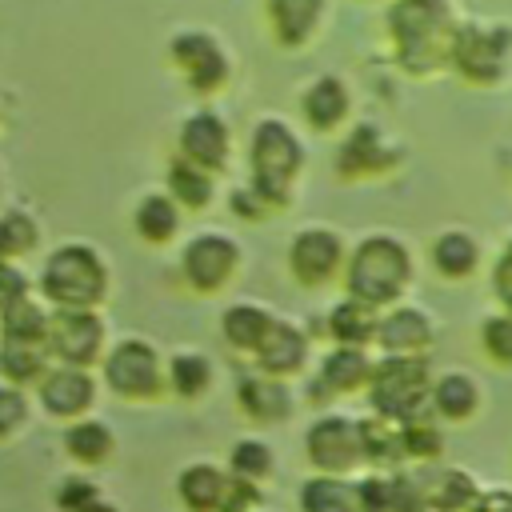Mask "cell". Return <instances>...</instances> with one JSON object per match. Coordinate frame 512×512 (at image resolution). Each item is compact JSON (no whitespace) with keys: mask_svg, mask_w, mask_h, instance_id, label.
<instances>
[{"mask_svg":"<svg viewBox=\"0 0 512 512\" xmlns=\"http://www.w3.org/2000/svg\"><path fill=\"white\" fill-rule=\"evenodd\" d=\"M36 396L44 404V412L52 416H80L92 408L96 400V380L88 368H72V364H52L40 384H36Z\"/></svg>","mask_w":512,"mask_h":512,"instance_id":"cell-18","label":"cell"},{"mask_svg":"<svg viewBox=\"0 0 512 512\" xmlns=\"http://www.w3.org/2000/svg\"><path fill=\"white\" fill-rule=\"evenodd\" d=\"M376 360L368 356V348H352V344H332L320 356V368L312 376V400H328V396H348L368 388Z\"/></svg>","mask_w":512,"mask_h":512,"instance_id":"cell-16","label":"cell"},{"mask_svg":"<svg viewBox=\"0 0 512 512\" xmlns=\"http://www.w3.org/2000/svg\"><path fill=\"white\" fill-rule=\"evenodd\" d=\"M236 404L248 420H260V424H276L292 412V388L288 380L272 376V372H260V368H244L236 376Z\"/></svg>","mask_w":512,"mask_h":512,"instance_id":"cell-19","label":"cell"},{"mask_svg":"<svg viewBox=\"0 0 512 512\" xmlns=\"http://www.w3.org/2000/svg\"><path fill=\"white\" fill-rule=\"evenodd\" d=\"M32 288H28V276L16 268V260H0V312L12 304V300H20V296H28Z\"/></svg>","mask_w":512,"mask_h":512,"instance_id":"cell-44","label":"cell"},{"mask_svg":"<svg viewBox=\"0 0 512 512\" xmlns=\"http://www.w3.org/2000/svg\"><path fill=\"white\" fill-rule=\"evenodd\" d=\"M260 500H264V492H260L256 480H244V476L228 472V488H224V500H220L216 512H256Z\"/></svg>","mask_w":512,"mask_h":512,"instance_id":"cell-40","label":"cell"},{"mask_svg":"<svg viewBox=\"0 0 512 512\" xmlns=\"http://www.w3.org/2000/svg\"><path fill=\"white\" fill-rule=\"evenodd\" d=\"M468 512H512V492H484Z\"/></svg>","mask_w":512,"mask_h":512,"instance_id":"cell-46","label":"cell"},{"mask_svg":"<svg viewBox=\"0 0 512 512\" xmlns=\"http://www.w3.org/2000/svg\"><path fill=\"white\" fill-rule=\"evenodd\" d=\"M132 228L144 244H168L180 232V204L168 192H144L132 208Z\"/></svg>","mask_w":512,"mask_h":512,"instance_id":"cell-28","label":"cell"},{"mask_svg":"<svg viewBox=\"0 0 512 512\" xmlns=\"http://www.w3.org/2000/svg\"><path fill=\"white\" fill-rule=\"evenodd\" d=\"M24 420H28V400H24V392L12 388V384H0V436L16 432Z\"/></svg>","mask_w":512,"mask_h":512,"instance_id":"cell-42","label":"cell"},{"mask_svg":"<svg viewBox=\"0 0 512 512\" xmlns=\"http://www.w3.org/2000/svg\"><path fill=\"white\" fill-rule=\"evenodd\" d=\"M400 444H404V456H416V460H432L440 448H444V432L436 420L428 416H412L400 424Z\"/></svg>","mask_w":512,"mask_h":512,"instance_id":"cell-39","label":"cell"},{"mask_svg":"<svg viewBox=\"0 0 512 512\" xmlns=\"http://www.w3.org/2000/svg\"><path fill=\"white\" fill-rule=\"evenodd\" d=\"M168 60L196 96H216L232 76V56L212 28H180L168 40Z\"/></svg>","mask_w":512,"mask_h":512,"instance_id":"cell-8","label":"cell"},{"mask_svg":"<svg viewBox=\"0 0 512 512\" xmlns=\"http://www.w3.org/2000/svg\"><path fill=\"white\" fill-rule=\"evenodd\" d=\"M428 408H432L440 420L460 424V420L476 416V408H480V384H476L468 372L452 368V372H444V376L432 380V400H428Z\"/></svg>","mask_w":512,"mask_h":512,"instance_id":"cell-27","label":"cell"},{"mask_svg":"<svg viewBox=\"0 0 512 512\" xmlns=\"http://www.w3.org/2000/svg\"><path fill=\"white\" fill-rule=\"evenodd\" d=\"M308 352H312L308 332H304L296 320L276 316V320H272V328L264 332V340H260V344H256V352H252V368H260V372H272V376L288 380V376H296V372L308 364Z\"/></svg>","mask_w":512,"mask_h":512,"instance_id":"cell-17","label":"cell"},{"mask_svg":"<svg viewBox=\"0 0 512 512\" xmlns=\"http://www.w3.org/2000/svg\"><path fill=\"white\" fill-rule=\"evenodd\" d=\"M224 488H228V472L208 460H196L176 476V496L188 512H216L224 500Z\"/></svg>","mask_w":512,"mask_h":512,"instance_id":"cell-26","label":"cell"},{"mask_svg":"<svg viewBox=\"0 0 512 512\" xmlns=\"http://www.w3.org/2000/svg\"><path fill=\"white\" fill-rule=\"evenodd\" d=\"M400 160H404L400 144L392 136H384V128L360 120L344 132V140L336 148V176L340 180H376V176H388Z\"/></svg>","mask_w":512,"mask_h":512,"instance_id":"cell-13","label":"cell"},{"mask_svg":"<svg viewBox=\"0 0 512 512\" xmlns=\"http://www.w3.org/2000/svg\"><path fill=\"white\" fill-rule=\"evenodd\" d=\"M44 344H48V356L56 364L92 368L108 352L104 348V320L96 308H52Z\"/></svg>","mask_w":512,"mask_h":512,"instance_id":"cell-11","label":"cell"},{"mask_svg":"<svg viewBox=\"0 0 512 512\" xmlns=\"http://www.w3.org/2000/svg\"><path fill=\"white\" fill-rule=\"evenodd\" d=\"M480 348L492 364L512 368V312H492L480 320Z\"/></svg>","mask_w":512,"mask_h":512,"instance_id":"cell-38","label":"cell"},{"mask_svg":"<svg viewBox=\"0 0 512 512\" xmlns=\"http://www.w3.org/2000/svg\"><path fill=\"white\" fill-rule=\"evenodd\" d=\"M40 244V224L28 208L0 212V260H20Z\"/></svg>","mask_w":512,"mask_h":512,"instance_id":"cell-34","label":"cell"},{"mask_svg":"<svg viewBox=\"0 0 512 512\" xmlns=\"http://www.w3.org/2000/svg\"><path fill=\"white\" fill-rule=\"evenodd\" d=\"M48 320H52L48 300L28 292V296L12 300V304L0 312V336H8V340H32V344H44V340H48Z\"/></svg>","mask_w":512,"mask_h":512,"instance_id":"cell-30","label":"cell"},{"mask_svg":"<svg viewBox=\"0 0 512 512\" xmlns=\"http://www.w3.org/2000/svg\"><path fill=\"white\" fill-rule=\"evenodd\" d=\"M232 212H236V216H248V220H264V216H272V208L252 192V184L232 192Z\"/></svg>","mask_w":512,"mask_h":512,"instance_id":"cell-45","label":"cell"},{"mask_svg":"<svg viewBox=\"0 0 512 512\" xmlns=\"http://www.w3.org/2000/svg\"><path fill=\"white\" fill-rule=\"evenodd\" d=\"M48 344H32V340H8L0 336V376L8 384H40V376L48 372Z\"/></svg>","mask_w":512,"mask_h":512,"instance_id":"cell-31","label":"cell"},{"mask_svg":"<svg viewBox=\"0 0 512 512\" xmlns=\"http://www.w3.org/2000/svg\"><path fill=\"white\" fill-rule=\"evenodd\" d=\"M164 192L188 208V212H204L212 200H216V172L184 160V156H172L168 168H164Z\"/></svg>","mask_w":512,"mask_h":512,"instance_id":"cell-24","label":"cell"},{"mask_svg":"<svg viewBox=\"0 0 512 512\" xmlns=\"http://www.w3.org/2000/svg\"><path fill=\"white\" fill-rule=\"evenodd\" d=\"M360 444H364V460H372V464H392V460L404 456L400 424L396 420H384V416L360 420Z\"/></svg>","mask_w":512,"mask_h":512,"instance_id":"cell-35","label":"cell"},{"mask_svg":"<svg viewBox=\"0 0 512 512\" xmlns=\"http://www.w3.org/2000/svg\"><path fill=\"white\" fill-rule=\"evenodd\" d=\"M324 12L328 0H264V16L280 48H304L316 36Z\"/></svg>","mask_w":512,"mask_h":512,"instance_id":"cell-21","label":"cell"},{"mask_svg":"<svg viewBox=\"0 0 512 512\" xmlns=\"http://www.w3.org/2000/svg\"><path fill=\"white\" fill-rule=\"evenodd\" d=\"M108 284L112 276L100 248L84 240H68L52 248L40 268V296L52 308H96L108 296Z\"/></svg>","mask_w":512,"mask_h":512,"instance_id":"cell-4","label":"cell"},{"mask_svg":"<svg viewBox=\"0 0 512 512\" xmlns=\"http://www.w3.org/2000/svg\"><path fill=\"white\" fill-rule=\"evenodd\" d=\"M304 452L308 464L324 476H344L364 460V444H360V420L340 416V412H324L308 424L304 432Z\"/></svg>","mask_w":512,"mask_h":512,"instance_id":"cell-12","label":"cell"},{"mask_svg":"<svg viewBox=\"0 0 512 512\" xmlns=\"http://www.w3.org/2000/svg\"><path fill=\"white\" fill-rule=\"evenodd\" d=\"M348 240L328 224H308L288 240V272L300 288H324L344 276Z\"/></svg>","mask_w":512,"mask_h":512,"instance_id":"cell-9","label":"cell"},{"mask_svg":"<svg viewBox=\"0 0 512 512\" xmlns=\"http://www.w3.org/2000/svg\"><path fill=\"white\" fill-rule=\"evenodd\" d=\"M436 344V320L424 304H392L380 312L376 324V348L384 356H428V348Z\"/></svg>","mask_w":512,"mask_h":512,"instance_id":"cell-15","label":"cell"},{"mask_svg":"<svg viewBox=\"0 0 512 512\" xmlns=\"http://www.w3.org/2000/svg\"><path fill=\"white\" fill-rule=\"evenodd\" d=\"M100 372H104V384L124 400H156L168 388L164 360H160L156 344L144 336H120L104 352Z\"/></svg>","mask_w":512,"mask_h":512,"instance_id":"cell-7","label":"cell"},{"mask_svg":"<svg viewBox=\"0 0 512 512\" xmlns=\"http://www.w3.org/2000/svg\"><path fill=\"white\" fill-rule=\"evenodd\" d=\"M176 156L208 168V172H224L232 160V128L216 108H196L180 120L176 132Z\"/></svg>","mask_w":512,"mask_h":512,"instance_id":"cell-14","label":"cell"},{"mask_svg":"<svg viewBox=\"0 0 512 512\" xmlns=\"http://www.w3.org/2000/svg\"><path fill=\"white\" fill-rule=\"evenodd\" d=\"M228 472L232 476H244V480H264L272 472V448L256 436H244L232 444V456H228Z\"/></svg>","mask_w":512,"mask_h":512,"instance_id":"cell-37","label":"cell"},{"mask_svg":"<svg viewBox=\"0 0 512 512\" xmlns=\"http://www.w3.org/2000/svg\"><path fill=\"white\" fill-rule=\"evenodd\" d=\"M96 500H100L96 484H92V480H80V476H68V480L60 484V492H56V504H60L64 512H84V508L96 504Z\"/></svg>","mask_w":512,"mask_h":512,"instance_id":"cell-41","label":"cell"},{"mask_svg":"<svg viewBox=\"0 0 512 512\" xmlns=\"http://www.w3.org/2000/svg\"><path fill=\"white\" fill-rule=\"evenodd\" d=\"M448 68H456L476 88H496L512 72V24L504 20H460L448 52Z\"/></svg>","mask_w":512,"mask_h":512,"instance_id":"cell-6","label":"cell"},{"mask_svg":"<svg viewBox=\"0 0 512 512\" xmlns=\"http://www.w3.org/2000/svg\"><path fill=\"white\" fill-rule=\"evenodd\" d=\"M84 512H116V508H112V504H100V500H96V504H88Z\"/></svg>","mask_w":512,"mask_h":512,"instance_id":"cell-47","label":"cell"},{"mask_svg":"<svg viewBox=\"0 0 512 512\" xmlns=\"http://www.w3.org/2000/svg\"><path fill=\"white\" fill-rule=\"evenodd\" d=\"M412 248L396 232H368L348 248L344 264V296L364 300L372 308H392L404 300L412 284Z\"/></svg>","mask_w":512,"mask_h":512,"instance_id":"cell-2","label":"cell"},{"mask_svg":"<svg viewBox=\"0 0 512 512\" xmlns=\"http://www.w3.org/2000/svg\"><path fill=\"white\" fill-rule=\"evenodd\" d=\"M428 260L432 268L444 276V280H468L476 268H480V244L472 232L464 228H444L432 248H428Z\"/></svg>","mask_w":512,"mask_h":512,"instance_id":"cell-25","label":"cell"},{"mask_svg":"<svg viewBox=\"0 0 512 512\" xmlns=\"http://www.w3.org/2000/svg\"><path fill=\"white\" fill-rule=\"evenodd\" d=\"M376 324H380V308L364 304V300H336L324 316V332L332 336V344H352V348H372L376 344Z\"/></svg>","mask_w":512,"mask_h":512,"instance_id":"cell-23","label":"cell"},{"mask_svg":"<svg viewBox=\"0 0 512 512\" xmlns=\"http://www.w3.org/2000/svg\"><path fill=\"white\" fill-rule=\"evenodd\" d=\"M300 512H360L356 484H348L344 476L316 472L312 480L300 484Z\"/></svg>","mask_w":512,"mask_h":512,"instance_id":"cell-32","label":"cell"},{"mask_svg":"<svg viewBox=\"0 0 512 512\" xmlns=\"http://www.w3.org/2000/svg\"><path fill=\"white\" fill-rule=\"evenodd\" d=\"M240 244L228 232H196L184 248H180V276L188 280L192 292L212 296L220 288L232 284V276L240 272Z\"/></svg>","mask_w":512,"mask_h":512,"instance_id":"cell-10","label":"cell"},{"mask_svg":"<svg viewBox=\"0 0 512 512\" xmlns=\"http://www.w3.org/2000/svg\"><path fill=\"white\" fill-rule=\"evenodd\" d=\"M432 368H428V356H380L376 368H372V380H368V404H372V416H384V420H412V416H424L428 400H432Z\"/></svg>","mask_w":512,"mask_h":512,"instance_id":"cell-5","label":"cell"},{"mask_svg":"<svg viewBox=\"0 0 512 512\" xmlns=\"http://www.w3.org/2000/svg\"><path fill=\"white\" fill-rule=\"evenodd\" d=\"M212 376H216L212 360H208L204 352H196V348H176V352L168 356V364H164L168 388H172L176 396H184V400H200V396L212 388Z\"/></svg>","mask_w":512,"mask_h":512,"instance_id":"cell-29","label":"cell"},{"mask_svg":"<svg viewBox=\"0 0 512 512\" xmlns=\"http://www.w3.org/2000/svg\"><path fill=\"white\" fill-rule=\"evenodd\" d=\"M300 116H304V124L316 128V132H336V128H344L348 116H352V92H348V84H344L340 76H332V72L316 76V80L304 88V96H300Z\"/></svg>","mask_w":512,"mask_h":512,"instance_id":"cell-20","label":"cell"},{"mask_svg":"<svg viewBox=\"0 0 512 512\" xmlns=\"http://www.w3.org/2000/svg\"><path fill=\"white\" fill-rule=\"evenodd\" d=\"M492 292H496L500 308H504V312H512V236L504 240L500 256L492 260Z\"/></svg>","mask_w":512,"mask_h":512,"instance_id":"cell-43","label":"cell"},{"mask_svg":"<svg viewBox=\"0 0 512 512\" xmlns=\"http://www.w3.org/2000/svg\"><path fill=\"white\" fill-rule=\"evenodd\" d=\"M356 504H360V512H400V504H404V476L372 472V476L356 480Z\"/></svg>","mask_w":512,"mask_h":512,"instance_id":"cell-36","label":"cell"},{"mask_svg":"<svg viewBox=\"0 0 512 512\" xmlns=\"http://www.w3.org/2000/svg\"><path fill=\"white\" fill-rule=\"evenodd\" d=\"M456 16L448 0H392L388 4V36H392V56L404 72L412 76H432L448 68L452 36H456Z\"/></svg>","mask_w":512,"mask_h":512,"instance_id":"cell-1","label":"cell"},{"mask_svg":"<svg viewBox=\"0 0 512 512\" xmlns=\"http://www.w3.org/2000/svg\"><path fill=\"white\" fill-rule=\"evenodd\" d=\"M272 320H276V312L268 304H260V300H232L220 312V336H224V344L232 352L252 356L256 344L264 340V332L272 328Z\"/></svg>","mask_w":512,"mask_h":512,"instance_id":"cell-22","label":"cell"},{"mask_svg":"<svg viewBox=\"0 0 512 512\" xmlns=\"http://www.w3.org/2000/svg\"><path fill=\"white\" fill-rule=\"evenodd\" d=\"M304 172V140L300 132L280 116H260L248 136V176L252 192L272 208H292L296 180Z\"/></svg>","mask_w":512,"mask_h":512,"instance_id":"cell-3","label":"cell"},{"mask_svg":"<svg viewBox=\"0 0 512 512\" xmlns=\"http://www.w3.org/2000/svg\"><path fill=\"white\" fill-rule=\"evenodd\" d=\"M64 448L80 464H100V460L112 456L116 440H112V428L104 420H72L68 432H64Z\"/></svg>","mask_w":512,"mask_h":512,"instance_id":"cell-33","label":"cell"}]
</instances>
